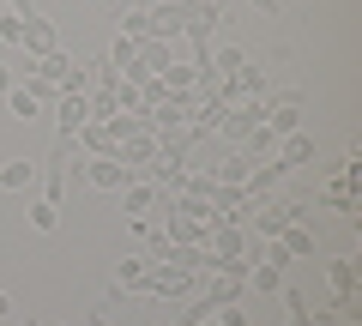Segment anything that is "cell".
<instances>
[{
    "mask_svg": "<svg viewBox=\"0 0 362 326\" xmlns=\"http://www.w3.org/2000/svg\"><path fill=\"white\" fill-rule=\"evenodd\" d=\"M194 278H199V272H187V266H163V260H151V272H145L139 290H151V296H194Z\"/></svg>",
    "mask_w": 362,
    "mask_h": 326,
    "instance_id": "1",
    "label": "cell"
},
{
    "mask_svg": "<svg viewBox=\"0 0 362 326\" xmlns=\"http://www.w3.org/2000/svg\"><path fill=\"white\" fill-rule=\"evenodd\" d=\"M259 121H266V97H235V103H223V121H218V127L230 133V139H247Z\"/></svg>",
    "mask_w": 362,
    "mask_h": 326,
    "instance_id": "2",
    "label": "cell"
},
{
    "mask_svg": "<svg viewBox=\"0 0 362 326\" xmlns=\"http://www.w3.org/2000/svg\"><path fill=\"white\" fill-rule=\"evenodd\" d=\"M247 211H254V235L259 242H278V235L302 218V206H290V199H278V206H247Z\"/></svg>",
    "mask_w": 362,
    "mask_h": 326,
    "instance_id": "3",
    "label": "cell"
},
{
    "mask_svg": "<svg viewBox=\"0 0 362 326\" xmlns=\"http://www.w3.org/2000/svg\"><path fill=\"white\" fill-rule=\"evenodd\" d=\"M18 49H25L30 61H42V54H54V49H61V42H54V25H49L42 13H25V18H18Z\"/></svg>",
    "mask_w": 362,
    "mask_h": 326,
    "instance_id": "4",
    "label": "cell"
},
{
    "mask_svg": "<svg viewBox=\"0 0 362 326\" xmlns=\"http://www.w3.org/2000/svg\"><path fill=\"white\" fill-rule=\"evenodd\" d=\"M157 151H163V139H157L151 127L127 133V139L115 145V157H121V163H127V170H151V163H157Z\"/></svg>",
    "mask_w": 362,
    "mask_h": 326,
    "instance_id": "5",
    "label": "cell"
},
{
    "mask_svg": "<svg viewBox=\"0 0 362 326\" xmlns=\"http://www.w3.org/2000/svg\"><path fill=\"white\" fill-rule=\"evenodd\" d=\"M85 182L97 187V194H121V187L133 182V170L121 163V157H90V163H85Z\"/></svg>",
    "mask_w": 362,
    "mask_h": 326,
    "instance_id": "6",
    "label": "cell"
},
{
    "mask_svg": "<svg viewBox=\"0 0 362 326\" xmlns=\"http://www.w3.org/2000/svg\"><path fill=\"white\" fill-rule=\"evenodd\" d=\"M145 25H151V37L175 42L181 30H187V0H163V6H151V13H145Z\"/></svg>",
    "mask_w": 362,
    "mask_h": 326,
    "instance_id": "7",
    "label": "cell"
},
{
    "mask_svg": "<svg viewBox=\"0 0 362 326\" xmlns=\"http://www.w3.org/2000/svg\"><path fill=\"white\" fill-rule=\"evenodd\" d=\"M54 121H61V145H73V133L90 121L85 97H78V91H61V97H54Z\"/></svg>",
    "mask_w": 362,
    "mask_h": 326,
    "instance_id": "8",
    "label": "cell"
},
{
    "mask_svg": "<svg viewBox=\"0 0 362 326\" xmlns=\"http://www.w3.org/2000/svg\"><path fill=\"white\" fill-rule=\"evenodd\" d=\"M218 18H223L218 0H187V30H181V37L187 42H211V25H218Z\"/></svg>",
    "mask_w": 362,
    "mask_h": 326,
    "instance_id": "9",
    "label": "cell"
},
{
    "mask_svg": "<svg viewBox=\"0 0 362 326\" xmlns=\"http://www.w3.org/2000/svg\"><path fill=\"white\" fill-rule=\"evenodd\" d=\"M163 206V194H157L151 182H127L121 187V211H127V218H145V211H157Z\"/></svg>",
    "mask_w": 362,
    "mask_h": 326,
    "instance_id": "10",
    "label": "cell"
},
{
    "mask_svg": "<svg viewBox=\"0 0 362 326\" xmlns=\"http://www.w3.org/2000/svg\"><path fill=\"white\" fill-rule=\"evenodd\" d=\"M272 157H278L284 170H296V163H314V139L296 127V133H284V139H278V151H272Z\"/></svg>",
    "mask_w": 362,
    "mask_h": 326,
    "instance_id": "11",
    "label": "cell"
},
{
    "mask_svg": "<svg viewBox=\"0 0 362 326\" xmlns=\"http://www.w3.org/2000/svg\"><path fill=\"white\" fill-rule=\"evenodd\" d=\"M145 272H151V260H145V254H127V260L115 266V290H139Z\"/></svg>",
    "mask_w": 362,
    "mask_h": 326,
    "instance_id": "12",
    "label": "cell"
},
{
    "mask_svg": "<svg viewBox=\"0 0 362 326\" xmlns=\"http://www.w3.org/2000/svg\"><path fill=\"white\" fill-rule=\"evenodd\" d=\"M30 182H37V163H30V157H18V163L0 170V194H18V187H30Z\"/></svg>",
    "mask_w": 362,
    "mask_h": 326,
    "instance_id": "13",
    "label": "cell"
},
{
    "mask_svg": "<svg viewBox=\"0 0 362 326\" xmlns=\"http://www.w3.org/2000/svg\"><path fill=\"white\" fill-rule=\"evenodd\" d=\"M266 127L278 133V139H284V133H296V127H302V109H296V103H290V97H284V103H278V109H266Z\"/></svg>",
    "mask_w": 362,
    "mask_h": 326,
    "instance_id": "14",
    "label": "cell"
},
{
    "mask_svg": "<svg viewBox=\"0 0 362 326\" xmlns=\"http://www.w3.org/2000/svg\"><path fill=\"white\" fill-rule=\"evenodd\" d=\"M332 296H338V308L356 296V260H332Z\"/></svg>",
    "mask_w": 362,
    "mask_h": 326,
    "instance_id": "15",
    "label": "cell"
},
{
    "mask_svg": "<svg viewBox=\"0 0 362 326\" xmlns=\"http://www.w3.org/2000/svg\"><path fill=\"white\" fill-rule=\"evenodd\" d=\"M0 103H6V115H18V121H30V115H42V103H37V97L25 91V85H13V91L0 97Z\"/></svg>",
    "mask_w": 362,
    "mask_h": 326,
    "instance_id": "16",
    "label": "cell"
},
{
    "mask_svg": "<svg viewBox=\"0 0 362 326\" xmlns=\"http://www.w3.org/2000/svg\"><path fill=\"white\" fill-rule=\"evenodd\" d=\"M278 242H284V248H290V254H314V230H308V223H302V218H296V223H290V230H284V235H278Z\"/></svg>",
    "mask_w": 362,
    "mask_h": 326,
    "instance_id": "17",
    "label": "cell"
},
{
    "mask_svg": "<svg viewBox=\"0 0 362 326\" xmlns=\"http://www.w3.org/2000/svg\"><path fill=\"white\" fill-rule=\"evenodd\" d=\"M235 66H247V54H242V49H218V54H211V78H218V85L235 73Z\"/></svg>",
    "mask_w": 362,
    "mask_h": 326,
    "instance_id": "18",
    "label": "cell"
},
{
    "mask_svg": "<svg viewBox=\"0 0 362 326\" xmlns=\"http://www.w3.org/2000/svg\"><path fill=\"white\" fill-rule=\"evenodd\" d=\"M247 151H254V157H272V151H278V133H272L266 121H259V127L247 133Z\"/></svg>",
    "mask_w": 362,
    "mask_h": 326,
    "instance_id": "19",
    "label": "cell"
},
{
    "mask_svg": "<svg viewBox=\"0 0 362 326\" xmlns=\"http://www.w3.org/2000/svg\"><path fill=\"white\" fill-rule=\"evenodd\" d=\"M284 326H314V314H308V302H302L296 290H290V296H284Z\"/></svg>",
    "mask_w": 362,
    "mask_h": 326,
    "instance_id": "20",
    "label": "cell"
},
{
    "mask_svg": "<svg viewBox=\"0 0 362 326\" xmlns=\"http://www.w3.org/2000/svg\"><path fill=\"white\" fill-rule=\"evenodd\" d=\"M30 223H37V230H54V223H61V206H54V199H37V206H30Z\"/></svg>",
    "mask_w": 362,
    "mask_h": 326,
    "instance_id": "21",
    "label": "cell"
},
{
    "mask_svg": "<svg viewBox=\"0 0 362 326\" xmlns=\"http://www.w3.org/2000/svg\"><path fill=\"white\" fill-rule=\"evenodd\" d=\"M326 206H332V211H356V194H350V182H332V187H326Z\"/></svg>",
    "mask_w": 362,
    "mask_h": 326,
    "instance_id": "22",
    "label": "cell"
},
{
    "mask_svg": "<svg viewBox=\"0 0 362 326\" xmlns=\"http://www.w3.org/2000/svg\"><path fill=\"white\" fill-rule=\"evenodd\" d=\"M121 37H133V42H145V37H151V25H145V13H121Z\"/></svg>",
    "mask_w": 362,
    "mask_h": 326,
    "instance_id": "23",
    "label": "cell"
},
{
    "mask_svg": "<svg viewBox=\"0 0 362 326\" xmlns=\"http://www.w3.org/2000/svg\"><path fill=\"white\" fill-rule=\"evenodd\" d=\"M211 320H218V326H247V314L235 308V302H223V308H211Z\"/></svg>",
    "mask_w": 362,
    "mask_h": 326,
    "instance_id": "24",
    "label": "cell"
},
{
    "mask_svg": "<svg viewBox=\"0 0 362 326\" xmlns=\"http://www.w3.org/2000/svg\"><path fill=\"white\" fill-rule=\"evenodd\" d=\"M0 42H13V49H18V18L13 13H0Z\"/></svg>",
    "mask_w": 362,
    "mask_h": 326,
    "instance_id": "25",
    "label": "cell"
},
{
    "mask_svg": "<svg viewBox=\"0 0 362 326\" xmlns=\"http://www.w3.org/2000/svg\"><path fill=\"white\" fill-rule=\"evenodd\" d=\"M13 85H18V78H13V73H6V66H0V97H6V91H13Z\"/></svg>",
    "mask_w": 362,
    "mask_h": 326,
    "instance_id": "26",
    "label": "cell"
},
{
    "mask_svg": "<svg viewBox=\"0 0 362 326\" xmlns=\"http://www.w3.org/2000/svg\"><path fill=\"white\" fill-rule=\"evenodd\" d=\"M6 314H13V296H6V290H0V320H6Z\"/></svg>",
    "mask_w": 362,
    "mask_h": 326,
    "instance_id": "27",
    "label": "cell"
},
{
    "mask_svg": "<svg viewBox=\"0 0 362 326\" xmlns=\"http://www.w3.org/2000/svg\"><path fill=\"white\" fill-rule=\"evenodd\" d=\"M199 326H218V320H211V314H206V320H199Z\"/></svg>",
    "mask_w": 362,
    "mask_h": 326,
    "instance_id": "28",
    "label": "cell"
}]
</instances>
